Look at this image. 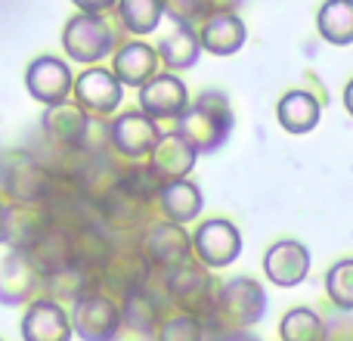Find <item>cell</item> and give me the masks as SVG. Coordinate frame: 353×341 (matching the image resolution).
I'll use <instances>...</instances> for the list:
<instances>
[{
	"instance_id": "1",
	"label": "cell",
	"mask_w": 353,
	"mask_h": 341,
	"mask_svg": "<svg viewBox=\"0 0 353 341\" xmlns=\"http://www.w3.org/2000/svg\"><path fill=\"white\" fill-rule=\"evenodd\" d=\"M37 134H41V143L47 149L87 155V153L109 149V118L87 115L84 109H78L68 99V103L53 106V109L43 112Z\"/></svg>"
},
{
	"instance_id": "2",
	"label": "cell",
	"mask_w": 353,
	"mask_h": 341,
	"mask_svg": "<svg viewBox=\"0 0 353 341\" xmlns=\"http://www.w3.org/2000/svg\"><path fill=\"white\" fill-rule=\"evenodd\" d=\"M236 128L232 103L223 90H201L189 103V109L174 121V130L186 137L199 155H211L223 149Z\"/></svg>"
},
{
	"instance_id": "3",
	"label": "cell",
	"mask_w": 353,
	"mask_h": 341,
	"mask_svg": "<svg viewBox=\"0 0 353 341\" xmlns=\"http://www.w3.org/2000/svg\"><path fill=\"white\" fill-rule=\"evenodd\" d=\"M267 289L254 276H232V280L220 282L214 313L208 320V332L217 335L226 329H251L267 317Z\"/></svg>"
},
{
	"instance_id": "4",
	"label": "cell",
	"mask_w": 353,
	"mask_h": 341,
	"mask_svg": "<svg viewBox=\"0 0 353 341\" xmlns=\"http://www.w3.org/2000/svg\"><path fill=\"white\" fill-rule=\"evenodd\" d=\"M0 193L10 205L43 208L56 193V174L31 149H16V153H6Z\"/></svg>"
},
{
	"instance_id": "5",
	"label": "cell",
	"mask_w": 353,
	"mask_h": 341,
	"mask_svg": "<svg viewBox=\"0 0 353 341\" xmlns=\"http://www.w3.org/2000/svg\"><path fill=\"white\" fill-rule=\"evenodd\" d=\"M121 43V28L112 25L105 16L78 12L62 25V53L68 62H78V66H97L105 56H115Z\"/></svg>"
},
{
	"instance_id": "6",
	"label": "cell",
	"mask_w": 353,
	"mask_h": 341,
	"mask_svg": "<svg viewBox=\"0 0 353 341\" xmlns=\"http://www.w3.org/2000/svg\"><path fill=\"white\" fill-rule=\"evenodd\" d=\"M161 286H165V295L174 311L192 313V317L205 320V326H208V320L214 313L220 282L214 280V273L205 264H199L192 257V261L180 264L174 270H161Z\"/></svg>"
},
{
	"instance_id": "7",
	"label": "cell",
	"mask_w": 353,
	"mask_h": 341,
	"mask_svg": "<svg viewBox=\"0 0 353 341\" xmlns=\"http://www.w3.org/2000/svg\"><path fill=\"white\" fill-rule=\"evenodd\" d=\"M152 273H155L152 264L143 257L137 239L134 242H118L115 251L109 255V261L97 270V286H99V292L112 295V298L121 304L124 295L146 286V282L152 280Z\"/></svg>"
},
{
	"instance_id": "8",
	"label": "cell",
	"mask_w": 353,
	"mask_h": 341,
	"mask_svg": "<svg viewBox=\"0 0 353 341\" xmlns=\"http://www.w3.org/2000/svg\"><path fill=\"white\" fill-rule=\"evenodd\" d=\"M161 134L165 130L159 121L140 109H124L121 115L109 118V149L121 162H146L159 146Z\"/></svg>"
},
{
	"instance_id": "9",
	"label": "cell",
	"mask_w": 353,
	"mask_h": 341,
	"mask_svg": "<svg viewBox=\"0 0 353 341\" xmlns=\"http://www.w3.org/2000/svg\"><path fill=\"white\" fill-rule=\"evenodd\" d=\"M137 242H140L143 257L152 264V270H174L192 261V233H186V226L171 224L165 217H155L140 233Z\"/></svg>"
},
{
	"instance_id": "10",
	"label": "cell",
	"mask_w": 353,
	"mask_h": 341,
	"mask_svg": "<svg viewBox=\"0 0 353 341\" xmlns=\"http://www.w3.org/2000/svg\"><path fill=\"white\" fill-rule=\"evenodd\" d=\"M242 255V230L226 217H208L192 233V257L208 270H223Z\"/></svg>"
},
{
	"instance_id": "11",
	"label": "cell",
	"mask_w": 353,
	"mask_h": 341,
	"mask_svg": "<svg viewBox=\"0 0 353 341\" xmlns=\"http://www.w3.org/2000/svg\"><path fill=\"white\" fill-rule=\"evenodd\" d=\"M72 103L93 118H112L124 103V84L115 78L112 68L90 66L81 75H74Z\"/></svg>"
},
{
	"instance_id": "12",
	"label": "cell",
	"mask_w": 353,
	"mask_h": 341,
	"mask_svg": "<svg viewBox=\"0 0 353 341\" xmlns=\"http://www.w3.org/2000/svg\"><path fill=\"white\" fill-rule=\"evenodd\" d=\"M72 329L81 341H115L121 332V304L105 292H90L72 304Z\"/></svg>"
},
{
	"instance_id": "13",
	"label": "cell",
	"mask_w": 353,
	"mask_h": 341,
	"mask_svg": "<svg viewBox=\"0 0 353 341\" xmlns=\"http://www.w3.org/2000/svg\"><path fill=\"white\" fill-rule=\"evenodd\" d=\"M25 90L31 93V99L43 106V109H53V106L68 103L74 90V75L62 56L43 53L34 56L25 68Z\"/></svg>"
},
{
	"instance_id": "14",
	"label": "cell",
	"mask_w": 353,
	"mask_h": 341,
	"mask_svg": "<svg viewBox=\"0 0 353 341\" xmlns=\"http://www.w3.org/2000/svg\"><path fill=\"white\" fill-rule=\"evenodd\" d=\"M313 255L301 239H276L263 251V276L276 289H294L310 276Z\"/></svg>"
},
{
	"instance_id": "15",
	"label": "cell",
	"mask_w": 353,
	"mask_h": 341,
	"mask_svg": "<svg viewBox=\"0 0 353 341\" xmlns=\"http://www.w3.org/2000/svg\"><path fill=\"white\" fill-rule=\"evenodd\" d=\"M140 112H146L155 121H176L183 112L189 109V87L183 84L180 75L174 72H159L149 84L140 87Z\"/></svg>"
},
{
	"instance_id": "16",
	"label": "cell",
	"mask_w": 353,
	"mask_h": 341,
	"mask_svg": "<svg viewBox=\"0 0 353 341\" xmlns=\"http://www.w3.org/2000/svg\"><path fill=\"white\" fill-rule=\"evenodd\" d=\"M43 298V276L22 251H6L0 261V304L28 307L31 301Z\"/></svg>"
},
{
	"instance_id": "17",
	"label": "cell",
	"mask_w": 353,
	"mask_h": 341,
	"mask_svg": "<svg viewBox=\"0 0 353 341\" xmlns=\"http://www.w3.org/2000/svg\"><path fill=\"white\" fill-rule=\"evenodd\" d=\"M19 332H22V341H72V313L65 304L43 295L25 307Z\"/></svg>"
},
{
	"instance_id": "18",
	"label": "cell",
	"mask_w": 353,
	"mask_h": 341,
	"mask_svg": "<svg viewBox=\"0 0 353 341\" xmlns=\"http://www.w3.org/2000/svg\"><path fill=\"white\" fill-rule=\"evenodd\" d=\"M112 72H115V78L124 87H137L140 90L143 84H149L161 72L159 50L146 41H124L115 50V56H112Z\"/></svg>"
},
{
	"instance_id": "19",
	"label": "cell",
	"mask_w": 353,
	"mask_h": 341,
	"mask_svg": "<svg viewBox=\"0 0 353 341\" xmlns=\"http://www.w3.org/2000/svg\"><path fill=\"white\" fill-rule=\"evenodd\" d=\"M195 162H199V153H195L192 143H189L186 137H180L176 130H165L159 146H155L152 155L146 159V165L165 183H171V180H186L195 170Z\"/></svg>"
},
{
	"instance_id": "20",
	"label": "cell",
	"mask_w": 353,
	"mask_h": 341,
	"mask_svg": "<svg viewBox=\"0 0 353 341\" xmlns=\"http://www.w3.org/2000/svg\"><path fill=\"white\" fill-rule=\"evenodd\" d=\"M201 50L211 56H232L245 47L248 28H245L239 12H214L199 25Z\"/></svg>"
},
{
	"instance_id": "21",
	"label": "cell",
	"mask_w": 353,
	"mask_h": 341,
	"mask_svg": "<svg viewBox=\"0 0 353 341\" xmlns=\"http://www.w3.org/2000/svg\"><path fill=\"white\" fill-rule=\"evenodd\" d=\"M155 208H159V217L171 220V224H195L201 214V208H205V195H201V186L195 180H171L161 186L159 193V202H155Z\"/></svg>"
},
{
	"instance_id": "22",
	"label": "cell",
	"mask_w": 353,
	"mask_h": 341,
	"mask_svg": "<svg viewBox=\"0 0 353 341\" xmlns=\"http://www.w3.org/2000/svg\"><path fill=\"white\" fill-rule=\"evenodd\" d=\"M319 118H323V106L310 90H288L276 103V121H279L282 130H288L294 137L316 130Z\"/></svg>"
},
{
	"instance_id": "23",
	"label": "cell",
	"mask_w": 353,
	"mask_h": 341,
	"mask_svg": "<svg viewBox=\"0 0 353 341\" xmlns=\"http://www.w3.org/2000/svg\"><path fill=\"white\" fill-rule=\"evenodd\" d=\"M159 59L165 72H186L199 62L201 56V41H199V28L192 25H174L171 35H165L159 41Z\"/></svg>"
},
{
	"instance_id": "24",
	"label": "cell",
	"mask_w": 353,
	"mask_h": 341,
	"mask_svg": "<svg viewBox=\"0 0 353 341\" xmlns=\"http://www.w3.org/2000/svg\"><path fill=\"white\" fill-rule=\"evenodd\" d=\"M90 292H99L97 273L90 267H81V264H72L53 276H43V295L59 301V304H74Z\"/></svg>"
},
{
	"instance_id": "25",
	"label": "cell",
	"mask_w": 353,
	"mask_h": 341,
	"mask_svg": "<svg viewBox=\"0 0 353 341\" xmlns=\"http://www.w3.org/2000/svg\"><path fill=\"white\" fill-rule=\"evenodd\" d=\"M165 19V0H118L115 25L130 37H146Z\"/></svg>"
},
{
	"instance_id": "26",
	"label": "cell",
	"mask_w": 353,
	"mask_h": 341,
	"mask_svg": "<svg viewBox=\"0 0 353 341\" xmlns=\"http://www.w3.org/2000/svg\"><path fill=\"white\" fill-rule=\"evenodd\" d=\"M316 31L332 47L353 43V0H325L316 12Z\"/></svg>"
},
{
	"instance_id": "27",
	"label": "cell",
	"mask_w": 353,
	"mask_h": 341,
	"mask_svg": "<svg viewBox=\"0 0 353 341\" xmlns=\"http://www.w3.org/2000/svg\"><path fill=\"white\" fill-rule=\"evenodd\" d=\"M282 341H329V323L319 317L313 307L298 304L279 320Z\"/></svg>"
},
{
	"instance_id": "28",
	"label": "cell",
	"mask_w": 353,
	"mask_h": 341,
	"mask_svg": "<svg viewBox=\"0 0 353 341\" xmlns=\"http://www.w3.org/2000/svg\"><path fill=\"white\" fill-rule=\"evenodd\" d=\"M323 289L332 307H338L341 313H353V257H341L325 270Z\"/></svg>"
},
{
	"instance_id": "29",
	"label": "cell",
	"mask_w": 353,
	"mask_h": 341,
	"mask_svg": "<svg viewBox=\"0 0 353 341\" xmlns=\"http://www.w3.org/2000/svg\"><path fill=\"white\" fill-rule=\"evenodd\" d=\"M121 186L128 189L134 199L155 205V202H159L161 186H165V180H161V177L155 174L146 162H128L124 170H121Z\"/></svg>"
},
{
	"instance_id": "30",
	"label": "cell",
	"mask_w": 353,
	"mask_h": 341,
	"mask_svg": "<svg viewBox=\"0 0 353 341\" xmlns=\"http://www.w3.org/2000/svg\"><path fill=\"white\" fill-rule=\"evenodd\" d=\"M155 341H211V332H208L205 320L192 317V313L171 311L161 320Z\"/></svg>"
},
{
	"instance_id": "31",
	"label": "cell",
	"mask_w": 353,
	"mask_h": 341,
	"mask_svg": "<svg viewBox=\"0 0 353 341\" xmlns=\"http://www.w3.org/2000/svg\"><path fill=\"white\" fill-rule=\"evenodd\" d=\"M214 0H165V19L174 25H192L199 28L208 16H214Z\"/></svg>"
},
{
	"instance_id": "32",
	"label": "cell",
	"mask_w": 353,
	"mask_h": 341,
	"mask_svg": "<svg viewBox=\"0 0 353 341\" xmlns=\"http://www.w3.org/2000/svg\"><path fill=\"white\" fill-rule=\"evenodd\" d=\"M78 12H90V16H105V12H115L118 0H72Z\"/></svg>"
},
{
	"instance_id": "33",
	"label": "cell",
	"mask_w": 353,
	"mask_h": 341,
	"mask_svg": "<svg viewBox=\"0 0 353 341\" xmlns=\"http://www.w3.org/2000/svg\"><path fill=\"white\" fill-rule=\"evenodd\" d=\"M211 341H261L251 329H226V332H217L211 335Z\"/></svg>"
},
{
	"instance_id": "34",
	"label": "cell",
	"mask_w": 353,
	"mask_h": 341,
	"mask_svg": "<svg viewBox=\"0 0 353 341\" xmlns=\"http://www.w3.org/2000/svg\"><path fill=\"white\" fill-rule=\"evenodd\" d=\"M6 217H10V202L0 199V245H6Z\"/></svg>"
},
{
	"instance_id": "35",
	"label": "cell",
	"mask_w": 353,
	"mask_h": 341,
	"mask_svg": "<svg viewBox=\"0 0 353 341\" xmlns=\"http://www.w3.org/2000/svg\"><path fill=\"white\" fill-rule=\"evenodd\" d=\"M344 109H347V115L353 118V78L344 84Z\"/></svg>"
},
{
	"instance_id": "36",
	"label": "cell",
	"mask_w": 353,
	"mask_h": 341,
	"mask_svg": "<svg viewBox=\"0 0 353 341\" xmlns=\"http://www.w3.org/2000/svg\"><path fill=\"white\" fill-rule=\"evenodd\" d=\"M3 162H6V155L0 153V180H3Z\"/></svg>"
}]
</instances>
